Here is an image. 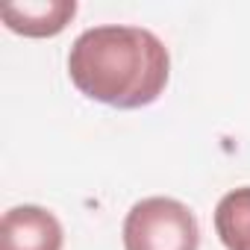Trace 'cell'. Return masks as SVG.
Instances as JSON below:
<instances>
[{"label":"cell","instance_id":"obj_1","mask_svg":"<svg viewBox=\"0 0 250 250\" xmlns=\"http://www.w3.org/2000/svg\"><path fill=\"white\" fill-rule=\"evenodd\" d=\"M68 77L77 91L112 109H145L165 94L171 53L145 27L100 24L83 30L68 50Z\"/></svg>","mask_w":250,"mask_h":250},{"label":"cell","instance_id":"obj_2","mask_svg":"<svg viewBox=\"0 0 250 250\" xmlns=\"http://www.w3.org/2000/svg\"><path fill=\"white\" fill-rule=\"evenodd\" d=\"M124 250H197L200 224L177 197H145L130 206L121 227Z\"/></svg>","mask_w":250,"mask_h":250},{"label":"cell","instance_id":"obj_3","mask_svg":"<svg viewBox=\"0 0 250 250\" xmlns=\"http://www.w3.org/2000/svg\"><path fill=\"white\" fill-rule=\"evenodd\" d=\"M65 229L59 218L36 203L12 206L0 221V250H62Z\"/></svg>","mask_w":250,"mask_h":250},{"label":"cell","instance_id":"obj_4","mask_svg":"<svg viewBox=\"0 0 250 250\" xmlns=\"http://www.w3.org/2000/svg\"><path fill=\"white\" fill-rule=\"evenodd\" d=\"M77 15L74 0H33V3H9L0 9L9 33L27 39H53Z\"/></svg>","mask_w":250,"mask_h":250},{"label":"cell","instance_id":"obj_5","mask_svg":"<svg viewBox=\"0 0 250 250\" xmlns=\"http://www.w3.org/2000/svg\"><path fill=\"white\" fill-rule=\"evenodd\" d=\"M215 232L227 250H250V186L232 188L218 200Z\"/></svg>","mask_w":250,"mask_h":250}]
</instances>
